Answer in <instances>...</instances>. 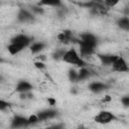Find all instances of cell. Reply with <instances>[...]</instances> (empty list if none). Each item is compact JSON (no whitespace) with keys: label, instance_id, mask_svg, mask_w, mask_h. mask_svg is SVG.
<instances>
[{"label":"cell","instance_id":"7","mask_svg":"<svg viewBox=\"0 0 129 129\" xmlns=\"http://www.w3.org/2000/svg\"><path fill=\"white\" fill-rule=\"evenodd\" d=\"M32 41H33V37H30V36H28L27 34H24V33L16 34V35H14V36L10 39V42L19 43V44L24 45L25 47H28Z\"/></svg>","mask_w":129,"mask_h":129},{"label":"cell","instance_id":"9","mask_svg":"<svg viewBox=\"0 0 129 129\" xmlns=\"http://www.w3.org/2000/svg\"><path fill=\"white\" fill-rule=\"evenodd\" d=\"M88 89L94 93V94H100L102 92H105L106 90L109 89V86L105 83H102V82H98V81H94V82H91L88 86Z\"/></svg>","mask_w":129,"mask_h":129},{"label":"cell","instance_id":"24","mask_svg":"<svg viewBox=\"0 0 129 129\" xmlns=\"http://www.w3.org/2000/svg\"><path fill=\"white\" fill-rule=\"evenodd\" d=\"M121 0H104V4L107 7H114L116 6Z\"/></svg>","mask_w":129,"mask_h":129},{"label":"cell","instance_id":"4","mask_svg":"<svg viewBox=\"0 0 129 129\" xmlns=\"http://www.w3.org/2000/svg\"><path fill=\"white\" fill-rule=\"evenodd\" d=\"M111 67L114 72H118V73H127L129 71L127 61L122 55H118L116 60L112 63Z\"/></svg>","mask_w":129,"mask_h":129},{"label":"cell","instance_id":"17","mask_svg":"<svg viewBox=\"0 0 129 129\" xmlns=\"http://www.w3.org/2000/svg\"><path fill=\"white\" fill-rule=\"evenodd\" d=\"M91 77V72L87 69V67H82L79 68L78 71V77H77V82H83L88 80Z\"/></svg>","mask_w":129,"mask_h":129},{"label":"cell","instance_id":"20","mask_svg":"<svg viewBox=\"0 0 129 129\" xmlns=\"http://www.w3.org/2000/svg\"><path fill=\"white\" fill-rule=\"evenodd\" d=\"M68 77L69 80L72 83H77V77H78V71H76L75 69H70L69 73H68Z\"/></svg>","mask_w":129,"mask_h":129},{"label":"cell","instance_id":"12","mask_svg":"<svg viewBox=\"0 0 129 129\" xmlns=\"http://www.w3.org/2000/svg\"><path fill=\"white\" fill-rule=\"evenodd\" d=\"M33 90V85L25 80H20L15 86V92L19 93H25V92H31Z\"/></svg>","mask_w":129,"mask_h":129},{"label":"cell","instance_id":"31","mask_svg":"<svg viewBox=\"0 0 129 129\" xmlns=\"http://www.w3.org/2000/svg\"><path fill=\"white\" fill-rule=\"evenodd\" d=\"M2 81H3V77H2V76H1V75H0V83H1V82H2Z\"/></svg>","mask_w":129,"mask_h":129},{"label":"cell","instance_id":"15","mask_svg":"<svg viewBox=\"0 0 129 129\" xmlns=\"http://www.w3.org/2000/svg\"><path fill=\"white\" fill-rule=\"evenodd\" d=\"M24 48H26L24 45L19 44V43H14V42H10L7 46V50L11 55H15L18 54L19 52H21Z\"/></svg>","mask_w":129,"mask_h":129},{"label":"cell","instance_id":"22","mask_svg":"<svg viewBox=\"0 0 129 129\" xmlns=\"http://www.w3.org/2000/svg\"><path fill=\"white\" fill-rule=\"evenodd\" d=\"M11 107V103L8 101H5L3 99H0V112H5Z\"/></svg>","mask_w":129,"mask_h":129},{"label":"cell","instance_id":"18","mask_svg":"<svg viewBox=\"0 0 129 129\" xmlns=\"http://www.w3.org/2000/svg\"><path fill=\"white\" fill-rule=\"evenodd\" d=\"M116 24L119 28H121L122 30H125V31H128L129 30V18L128 16H122V17H119L116 21Z\"/></svg>","mask_w":129,"mask_h":129},{"label":"cell","instance_id":"25","mask_svg":"<svg viewBox=\"0 0 129 129\" xmlns=\"http://www.w3.org/2000/svg\"><path fill=\"white\" fill-rule=\"evenodd\" d=\"M34 67H35L36 69H38V70H44V69L46 68L44 61H41V60H36V61H34Z\"/></svg>","mask_w":129,"mask_h":129},{"label":"cell","instance_id":"27","mask_svg":"<svg viewBox=\"0 0 129 129\" xmlns=\"http://www.w3.org/2000/svg\"><path fill=\"white\" fill-rule=\"evenodd\" d=\"M47 102H48V105L49 106H54L55 105V103H56V101H55V99H53V98H48L47 99Z\"/></svg>","mask_w":129,"mask_h":129},{"label":"cell","instance_id":"14","mask_svg":"<svg viewBox=\"0 0 129 129\" xmlns=\"http://www.w3.org/2000/svg\"><path fill=\"white\" fill-rule=\"evenodd\" d=\"M57 39L62 43H70L74 40L73 32L70 29H64L57 35Z\"/></svg>","mask_w":129,"mask_h":129},{"label":"cell","instance_id":"29","mask_svg":"<svg viewBox=\"0 0 129 129\" xmlns=\"http://www.w3.org/2000/svg\"><path fill=\"white\" fill-rule=\"evenodd\" d=\"M107 101H110V97L109 96H106V98L103 99V102H107Z\"/></svg>","mask_w":129,"mask_h":129},{"label":"cell","instance_id":"13","mask_svg":"<svg viewBox=\"0 0 129 129\" xmlns=\"http://www.w3.org/2000/svg\"><path fill=\"white\" fill-rule=\"evenodd\" d=\"M45 46H46V43L43 41H32L28 47L32 54H39L45 48Z\"/></svg>","mask_w":129,"mask_h":129},{"label":"cell","instance_id":"30","mask_svg":"<svg viewBox=\"0 0 129 129\" xmlns=\"http://www.w3.org/2000/svg\"><path fill=\"white\" fill-rule=\"evenodd\" d=\"M4 61H5V60H4V59H3V58L0 56V63H2V62H4Z\"/></svg>","mask_w":129,"mask_h":129},{"label":"cell","instance_id":"3","mask_svg":"<svg viewBox=\"0 0 129 129\" xmlns=\"http://www.w3.org/2000/svg\"><path fill=\"white\" fill-rule=\"evenodd\" d=\"M17 21L20 23H29L34 20V14L30 11V9L26 8H19L17 12Z\"/></svg>","mask_w":129,"mask_h":129},{"label":"cell","instance_id":"8","mask_svg":"<svg viewBox=\"0 0 129 129\" xmlns=\"http://www.w3.org/2000/svg\"><path fill=\"white\" fill-rule=\"evenodd\" d=\"M36 115L38 117L39 122L40 121H47V120H51V119L55 118L57 116V111L55 109L49 108V109H44V110L39 111Z\"/></svg>","mask_w":129,"mask_h":129},{"label":"cell","instance_id":"21","mask_svg":"<svg viewBox=\"0 0 129 129\" xmlns=\"http://www.w3.org/2000/svg\"><path fill=\"white\" fill-rule=\"evenodd\" d=\"M64 51H66L64 48H57V49H55L54 52L52 53V58L53 59H61Z\"/></svg>","mask_w":129,"mask_h":129},{"label":"cell","instance_id":"28","mask_svg":"<svg viewBox=\"0 0 129 129\" xmlns=\"http://www.w3.org/2000/svg\"><path fill=\"white\" fill-rule=\"evenodd\" d=\"M37 58H38V60H41V61H44L45 60V55H43V54H39L38 56H37Z\"/></svg>","mask_w":129,"mask_h":129},{"label":"cell","instance_id":"5","mask_svg":"<svg viewBox=\"0 0 129 129\" xmlns=\"http://www.w3.org/2000/svg\"><path fill=\"white\" fill-rule=\"evenodd\" d=\"M77 43H78V45H79V49H80V55L84 58V57H86V56H91L92 54H94L95 53V50H96V47H94V46H92V45H90V44H88V43H86V42H83L82 40H80V39H78L77 40Z\"/></svg>","mask_w":129,"mask_h":129},{"label":"cell","instance_id":"26","mask_svg":"<svg viewBox=\"0 0 129 129\" xmlns=\"http://www.w3.org/2000/svg\"><path fill=\"white\" fill-rule=\"evenodd\" d=\"M121 103L123 104V106L125 108H128L129 107V97L128 96H124L121 98Z\"/></svg>","mask_w":129,"mask_h":129},{"label":"cell","instance_id":"23","mask_svg":"<svg viewBox=\"0 0 129 129\" xmlns=\"http://www.w3.org/2000/svg\"><path fill=\"white\" fill-rule=\"evenodd\" d=\"M27 118H28V124H29V126L34 125V124H36V123H38V122H39L38 117H37V115H36V114L30 115V116H28Z\"/></svg>","mask_w":129,"mask_h":129},{"label":"cell","instance_id":"11","mask_svg":"<svg viewBox=\"0 0 129 129\" xmlns=\"http://www.w3.org/2000/svg\"><path fill=\"white\" fill-rule=\"evenodd\" d=\"M98 58L100 59V62L102 66L105 67H109L112 66V63L116 60L117 58V54H106V53H97Z\"/></svg>","mask_w":129,"mask_h":129},{"label":"cell","instance_id":"19","mask_svg":"<svg viewBox=\"0 0 129 129\" xmlns=\"http://www.w3.org/2000/svg\"><path fill=\"white\" fill-rule=\"evenodd\" d=\"M30 11L34 14V15H42L44 14V8L42 6H39V5H33L31 6L30 8Z\"/></svg>","mask_w":129,"mask_h":129},{"label":"cell","instance_id":"32","mask_svg":"<svg viewBox=\"0 0 129 129\" xmlns=\"http://www.w3.org/2000/svg\"><path fill=\"white\" fill-rule=\"evenodd\" d=\"M0 4H1V2H0Z\"/></svg>","mask_w":129,"mask_h":129},{"label":"cell","instance_id":"6","mask_svg":"<svg viewBox=\"0 0 129 129\" xmlns=\"http://www.w3.org/2000/svg\"><path fill=\"white\" fill-rule=\"evenodd\" d=\"M27 126H29V124H28V118L26 116L15 114L11 119V124H10L11 128H24Z\"/></svg>","mask_w":129,"mask_h":129},{"label":"cell","instance_id":"10","mask_svg":"<svg viewBox=\"0 0 129 129\" xmlns=\"http://www.w3.org/2000/svg\"><path fill=\"white\" fill-rule=\"evenodd\" d=\"M80 40H82L83 42H86V43H88V44H90V45H92V46H94V47H97V45H98V37L95 35V34H93V33H91V32H84V33H81V35H80Z\"/></svg>","mask_w":129,"mask_h":129},{"label":"cell","instance_id":"2","mask_svg":"<svg viewBox=\"0 0 129 129\" xmlns=\"http://www.w3.org/2000/svg\"><path fill=\"white\" fill-rule=\"evenodd\" d=\"M116 116L110 112V111H107V110H102L100 111L95 117H94V121L99 123V124H108V123H111L112 121L116 120Z\"/></svg>","mask_w":129,"mask_h":129},{"label":"cell","instance_id":"1","mask_svg":"<svg viewBox=\"0 0 129 129\" xmlns=\"http://www.w3.org/2000/svg\"><path fill=\"white\" fill-rule=\"evenodd\" d=\"M61 60L67 62V63H69V64L76 66L78 68H82V67H87L88 66L87 61L80 55V53L78 52V50L75 47H71L69 49H66Z\"/></svg>","mask_w":129,"mask_h":129},{"label":"cell","instance_id":"16","mask_svg":"<svg viewBox=\"0 0 129 129\" xmlns=\"http://www.w3.org/2000/svg\"><path fill=\"white\" fill-rule=\"evenodd\" d=\"M37 5L39 6H49V7H55L59 8L62 7V1L61 0H39L37 2Z\"/></svg>","mask_w":129,"mask_h":129}]
</instances>
